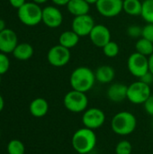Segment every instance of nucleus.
I'll list each match as a JSON object with an SVG mask.
<instances>
[{
  "mask_svg": "<svg viewBox=\"0 0 153 154\" xmlns=\"http://www.w3.org/2000/svg\"><path fill=\"white\" fill-rule=\"evenodd\" d=\"M133 145L127 140L120 141L115 146V154H132Z\"/></svg>",
  "mask_w": 153,
  "mask_h": 154,
  "instance_id": "a878e982",
  "label": "nucleus"
},
{
  "mask_svg": "<svg viewBox=\"0 0 153 154\" xmlns=\"http://www.w3.org/2000/svg\"><path fill=\"white\" fill-rule=\"evenodd\" d=\"M96 79L97 82L102 84H108L112 82L115 77V71L114 68L109 65H102L95 71Z\"/></svg>",
  "mask_w": 153,
  "mask_h": 154,
  "instance_id": "f3484780",
  "label": "nucleus"
},
{
  "mask_svg": "<svg viewBox=\"0 0 153 154\" xmlns=\"http://www.w3.org/2000/svg\"><path fill=\"white\" fill-rule=\"evenodd\" d=\"M5 28H6V27H5V20L0 19V32L4 31Z\"/></svg>",
  "mask_w": 153,
  "mask_h": 154,
  "instance_id": "c9c22d12",
  "label": "nucleus"
},
{
  "mask_svg": "<svg viewBox=\"0 0 153 154\" xmlns=\"http://www.w3.org/2000/svg\"><path fill=\"white\" fill-rule=\"evenodd\" d=\"M140 80H142V82H144V83H146V84H148V85H150L151 86V84L153 83V74L151 72H147L144 76H142L141 79H140Z\"/></svg>",
  "mask_w": 153,
  "mask_h": 154,
  "instance_id": "7c9ffc66",
  "label": "nucleus"
},
{
  "mask_svg": "<svg viewBox=\"0 0 153 154\" xmlns=\"http://www.w3.org/2000/svg\"><path fill=\"white\" fill-rule=\"evenodd\" d=\"M4 107H5V100H4L3 97L0 95V113L3 111Z\"/></svg>",
  "mask_w": 153,
  "mask_h": 154,
  "instance_id": "f704fd0d",
  "label": "nucleus"
},
{
  "mask_svg": "<svg viewBox=\"0 0 153 154\" xmlns=\"http://www.w3.org/2000/svg\"><path fill=\"white\" fill-rule=\"evenodd\" d=\"M148 60H149V71L153 74V53L148 57Z\"/></svg>",
  "mask_w": 153,
  "mask_h": 154,
  "instance_id": "72a5a7b5",
  "label": "nucleus"
},
{
  "mask_svg": "<svg viewBox=\"0 0 153 154\" xmlns=\"http://www.w3.org/2000/svg\"><path fill=\"white\" fill-rule=\"evenodd\" d=\"M95 25L96 24L93 17L87 14L74 16L71 23V30H73L79 37H84L89 35Z\"/></svg>",
  "mask_w": 153,
  "mask_h": 154,
  "instance_id": "9b49d317",
  "label": "nucleus"
},
{
  "mask_svg": "<svg viewBox=\"0 0 153 154\" xmlns=\"http://www.w3.org/2000/svg\"><path fill=\"white\" fill-rule=\"evenodd\" d=\"M79 38L80 37L73 30L65 31L59 37V44L68 49H71L78 45Z\"/></svg>",
  "mask_w": 153,
  "mask_h": 154,
  "instance_id": "aec40b11",
  "label": "nucleus"
},
{
  "mask_svg": "<svg viewBox=\"0 0 153 154\" xmlns=\"http://www.w3.org/2000/svg\"><path fill=\"white\" fill-rule=\"evenodd\" d=\"M9 3L13 7H14L18 10L20 7H22L26 3V1L25 0H9Z\"/></svg>",
  "mask_w": 153,
  "mask_h": 154,
  "instance_id": "2f4dec72",
  "label": "nucleus"
},
{
  "mask_svg": "<svg viewBox=\"0 0 153 154\" xmlns=\"http://www.w3.org/2000/svg\"><path fill=\"white\" fill-rule=\"evenodd\" d=\"M0 136H1V134H0Z\"/></svg>",
  "mask_w": 153,
  "mask_h": 154,
  "instance_id": "ea45409f",
  "label": "nucleus"
},
{
  "mask_svg": "<svg viewBox=\"0 0 153 154\" xmlns=\"http://www.w3.org/2000/svg\"><path fill=\"white\" fill-rule=\"evenodd\" d=\"M120 48L118 44L115 42L110 41L106 45L103 47V52L104 54L108 58H115L119 54Z\"/></svg>",
  "mask_w": 153,
  "mask_h": 154,
  "instance_id": "393cba45",
  "label": "nucleus"
},
{
  "mask_svg": "<svg viewBox=\"0 0 153 154\" xmlns=\"http://www.w3.org/2000/svg\"><path fill=\"white\" fill-rule=\"evenodd\" d=\"M49 0H32V2L33 3H35V4H38V5H41V4H45V3H47Z\"/></svg>",
  "mask_w": 153,
  "mask_h": 154,
  "instance_id": "e433bc0d",
  "label": "nucleus"
},
{
  "mask_svg": "<svg viewBox=\"0 0 153 154\" xmlns=\"http://www.w3.org/2000/svg\"><path fill=\"white\" fill-rule=\"evenodd\" d=\"M56 5H60V6H62V5H68V3L70 1V0H51Z\"/></svg>",
  "mask_w": 153,
  "mask_h": 154,
  "instance_id": "473e14b6",
  "label": "nucleus"
},
{
  "mask_svg": "<svg viewBox=\"0 0 153 154\" xmlns=\"http://www.w3.org/2000/svg\"><path fill=\"white\" fill-rule=\"evenodd\" d=\"M18 44V38L16 33L11 30L5 28L0 32V51L5 54L12 53Z\"/></svg>",
  "mask_w": 153,
  "mask_h": 154,
  "instance_id": "4468645a",
  "label": "nucleus"
},
{
  "mask_svg": "<svg viewBox=\"0 0 153 154\" xmlns=\"http://www.w3.org/2000/svg\"><path fill=\"white\" fill-rule=\"evenodd\" d=\"M41 22L50 28H57L61 25L63 22V15L61 11L55 6L49 5L42 9Z\"/></svg>",
  "mask_w": 153,
  "mask_h": 154,
  "instance_id": "ddd939ff",
  "label": "nucleus"
},
{
  "mask_svg": "<svg viewBox=\"0 0 153 154\" xmlns=\"http://www.w3.org/2000/svg\"><path fill=\"white\" fill-rule=\"evenodd\" d=\"M71 53L69 49L63 47L60 44L51 47L47 53V60L49 63L56 68L66 66L70 60Z\"/></svg>",
  "mask_w": 153,
  "mask_h": 154,
  "instance_id": "1a4fd4ad",
  "label": "nucleus"
},
{
  "mask_svg": "<svg viewBox=\"0 0 153 154\" xmlns=\"http://www.w3.org/2000/svg\"><path fill=\"white\" fill-rule=\"evenodd\" d=\"M67 9L74 16L87 14L90 10V5L85 0H70L67 5Z\"/></svg>",
  "mask_w": 153,
  "mask_h": 154,
  "instance_id": "a211bd4d",
  "label": "nucleus"
},
{
  "mask_svg": "<svg viewBox=\"0 0 153 154\" xmlns=\"http://www.w3.org/2000/svg\"><path fill=\"white\" fill-rule=\"evenodd\" d=\"M127 90L128 86L123 83H114L108 88L106 96L112 102L120 103L127 99Z\"/></svg>",
  "mask_w": 153,
  "mask_h": 154,
  "instance_id": "2eb2a0df",
  "label": "nucleus"
},
{
  "mask_svg": "<svg viewBox=\"0 0 153 154\" xmlns=\"http://www.w3.org/2000/svg\"><path fill=\"white\" fill-rule=\"evenodd\" d=\"M24 144L17 139L11 140L7 144V154H24Z\"/></svg>",
  "mask_w": 153,
  "mask_h": 154,
  "instance_id": "b1692460",
  "label": "nucleus"
},
{
  "mask_svg": "<svg viewBox=\"0 0 153 154\" xmlns=\"http://www.w3.org/2000/svg\"><path fill=\"white\" fill-rule=\"evenodd\" d=\"M127 68L133 76L141 79L147 72H149L148 57L137 51L132 53L127 60Z\"/></svg>",
  "mask_w": 153,
  "mask_h": 154,
  "instance_id": "0eeeda50",
  "label": "nucleus"
},
{
  "mask_svg": "<svg viewBox=\"0 0 153 154\" xmlns=\"http://www.w3.org/2000/svg\"><path fill=\"white\" fill-rule=\"evenodd\" d=\"M96 135L94 130L82 127L77 130L71 139V144L76 152L78 154H88L94 151L96 146Z\"/></svg>",
  "mask_w": 153,
  "mask_h": 154,
  "instance_id": "f03ea898",
  "label": "nucleus"
},
{
  "mask_svg": "<svg viewBox=\"0 0 153 154\" xmlns=\"http://www.w3.org/2000/svg\"><path fill=\"white\" fill-rule=\"evenodd\" d=\"M95 72L85 66L76 68L69 78V84L72 89L87 93L91 90L96 83Z\"/></svg>",
  "mask_w": 153,
  "mask_h": 154,
  "instance_id": "f257e3e1",
  "label": "nucleus"
},
{
  "mask_svg": "<svg viewBox=\"0 0 153 154\" xmlns=\"http://www.w3.org/2000/svg\"><path fill=\"white\" fill-rule=\"evenodd\" d=\"M85 1H87L89 5H96V2L98 1V0H85Z\"/></svg>",
  "mask_w": 153,
  "mask_h": 154,
  "instance_id": "4c0bfd02",
  "label": "nucleus"
},
{
  "mask_svg": "<svg viewBox=\"0 0 153 154\" xmlns=\"http://www.w3.org/2000/svg\"><path fill=\"white\" fill-rule=\"evenodd\" d=\"M141 16L147 23H153V0H144L142 2Z\"/></svg>",
  "mask_w": 153,
  "mask_h": 154,
  "instance_id": "5701e85b",
  "label": "nucleus"
},
{
  "mask_svg": "<svg viewBox=\"0 0 153 154\" xmlns=\"http://www.w3.org/2000/svg\"><path fill=\"white\" fill-rule=\"evenodd\" d=\"M17 15L22 23L27 26H35L42 20V9L40 5L32 2H26L17 11Z\"/></svg>",
  "mask_w": 153,
  "mask_h": 154,
  "instance_id": "20e7f679",
  "label": "nucleus"
},
{
  "mask_svg": "<svg viewBox=\"0 0 153 154\" xmlns=\"http://www.w3.org/2000/svg\"><path fill=\"white\" fill-rule=\"evenodd\" d=\"M124 0H98L96 4L97 12L105 17H115L123 11Z\"/></svg>",
  "mask_w": 153,
  "mask_h": 154,
  "instance_id": "9d476101",
  "label": "nucleus"
},
{
  "mask_svg": "<svg viewBox=\"0 0 153 154\" xmlns=\"http://www.w3.org/2000/svg\"><path fill=\"white\" fill-rule=\"evenodd\" d=\"M63 105L69 112L75 114L83 113L87 109L88 98L86 93L72 89L64 96Z\"/></svg>",
  "mask_w": 153,
  "mask_h": 154,
  "instance_id": "39448f33",
  "label": "nucleus"
},
{
  "mask_svg": "<svg viewBox=\"0 0 153 154\" xmlns=\"http://www.w3.org/2000/svg\"><path fill=\"white\" fill-rule=\"evenodd\" d=\"M127 34L132 37V38H138V37H142V27H141L140 25H130L127 28Z\"/></svg>",
  "mask_w": 153,
  "mask_h": 154,
  "instance_id": "cd10ccee",
  "label": "nucleus"
},
{
  "mask_svg": "<svg viewBox=\"0 0 153 154\" xmlns=\"http://www.w3.org/2000/svg\"><path fill=\"white\" fill-rule=\"evenodd\" d=\"M10 68V60L7 55L0 51V75L5 74Z\"/></svg>",
  "mask_w": 153,
  "mask_h": 154,
  "instance_id": "bb28decb",
  "label": "nucleus"
},
{
  "mask_svg": "<svg viewBox=\"0 0 153 154\" xmlns=\"http://www.w3.org/2000/svg\"><path fill=\"white\" fill-rule=\"evenodd\" d=\"M1 76H2V75H0V83H1V80H2V79H1Z\"/></svg>",
  "mask_w": 153,
  "mask_h": 154,
  "instance_id": "58836bf2",
  "label": "nucleus"
},
{
  "mask_svg": "<svg viewBox=\"0 0 153 154\" xmlns=\"http://www.w3.org/2000/svg\"><path fill=\"white\" fill-rule=\"evenodd\" d=\"M135 49L137 52L146 57H149L153 53V43L141 37L135 44Z\"/></svg>",
  "mask_w": 153,
  "mask_h": 154,
  "instance_id": "4be33fe9",
  "label": "nucleus"
},
{
  "mask_svg": "<svg viewBox=\"0 0 153 154\" xmlns=\"http://www.w3.org/2000/svg\"><path fill=\"white\" fill-rule=\"evenodd\" d=\"M88 36L91 42L98 48H103L111 41L110 30L104 24H96Z\"/></svg>",
  "mask_w": 153,
  "mask_h": 154,
  "instance_id": "f8f14e48",
  "label": "nucleus"
},
{
  "mask_svg": "<svg viewBox=\"0 0 153 154\" xmlns=\"http://www.w3.org/2000/svg\"><path fill=\"white\" fill-rule=\"evenodd\" d=\"M151 95V86L140 79L128 86L127 99L134 105H143Z\"/></svg>",
  "mask_w": 153,
  "mask_h": 154,
  "instance_id": "423d86ee",
  "label": "nucleus"
},
{
  "mask_svg": "<svg viewBox=\"0 0 153 154\" xmlns=\"http://www.w3.org/2000/svg\"><path fill=\"white\" fill-rule=\"evenodd\" d=\"M144 105V108L145 111L147 112L148 115L153 116V95L151 94V97L146 100V102L143 104Z\"/></svg>",
  "mask_w": 153,
  "mask_h": 154,
  "instance_id": "c756f323",
  "label": "nucleus"
},
{
  "mask_svg": "<svg viewBox=\"0 0 153 154\" xmlns=\"http://www.w3.org/2000/svg\"><path fill=\"white\" fill-rule=\"evenodd\" d=\"M142 37L153 43V23H147L142 27Z\"/></svg>",
  "mask_w": 153,
  "mask_h": 154,
  "instance_id": "c85d7f7f",
  "label": "nucleus"
},
{
  "mask_svg": "<svg viewBox=\"0 0 153 154\" xmlns=\"http://www.w3.org/2000/svg\"><path fill=\"white\" fill-rule=\"evenodd\" d=\"M29 111L34 117H43L49 111V104L46 99L42 97H37L31 102L29 106Z\"/></svg>",
  "mask_w": 153,
  "mask_h": 154,
  "instance_id": "dca6fc26",
  "label": "nucleus"
},
{
  "mask_svg": "<svg viewBox=\"0 0 153 154\" xmlns=\"http://www.w3.org/2000/svg\"><path fill=\"white\" fill-rule=\"evenodd\" d=\"M142 3L140 0H124L123 11L132 16L142 14Z\"/></svg>",
  "mask_w": 153,
  "mask_h": 154,
  "instance_id": "412c9836",
  "label": "nucleus"
},
{
  "mask_svg": "<svg viewBox=\"0 0 153 154\" xmlns=\"http://www.w3.org/2000/svg\"><path fill=\"white\" fill-rule=\"evenodd\" d=\"M106 122L105 112L97 107L87 108L82 115V124L84 127L91 130L99 129Z\"/></svg>",
  "mask_w": 153,
  "mask_h": 154,
  "instance_id": "6e6552de",
  "label": "nucleus"
},
{
  "mask_svg": "<svg viewBox=\"0 0 153 154\" xmlns=\"http://www.w3.org/2000/svg\"><path fill=\"white\" fill-rule=\"evenodd\" d=\"M33 47L27 42H21L16 45L12 52L14 57L18 60H27L33 55Z\"/></svg>",
  "mask_w": 153,
  "mask_h": 154,
  "instance_id": "6ab92c4d",
  "label": "nucleus"
},
{
  "mask_svg": "<svg viewBox=\"0 0 153 154\" xmlns=\"http://www.w3.org/2000/svg\"><path fill=\"white\" fill-rule=\"evenodd\" d=\"M137 126V119L133 114L129 111H121L116 113L111 120V128L113 132L120 136L132 134Z\"/></svg>",
  "mask_w": 153,
  "mask_h": 154,
  "instance_id": "7ed1b4c3",
  "label": "nucleus"
}]
</instances>
